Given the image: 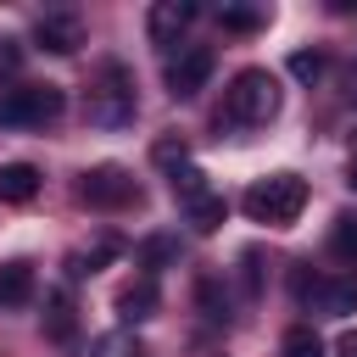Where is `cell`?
I'll return each mask as SVG.
<instances>
[{"label": "cell", "mask_w": 357, "mask_h": 357, "mask_svg": "<svg viewBox=\"0 0 357 357\" xmlns=\"http://www.w3.org/2000/svg\"><path fill=\"white\" fill-rule=\"evenodd\" d=\"M223 218H229V201H223L218 190H206V195H195V201L184 206V223H190L195 234H218Z\"/></svg>", "instance_id": "obj_15"}, {"label": "cell", "mask_w": 357, "mask_h": 357, "mask_svg": "<svg viewBox=\"0 0 357 357\" xmlns=\"http://www.w3.org/2000/svg\"><path fill=\"white\" fill-rule=\"evenodd\" d=\"M45 335L50 340H73L78 335V312H73V296L67 290H50L45 296Z\"/></svg>", "instance_id": "obj_16"}, {"label": "cell", "mask_w": 357, "mask_h": 357, "mask_svg": "<svg viewBox=\"0 0 357 357\" xmlns=\"http://www.w3.org/2000/svg\"><path fill=\"white\" fill-rule=\"evenodd\" d=\"M134 262L156 279L162 268H178V234H145L139 245H134Z\"/></svg>", "instance_id": "obj_14"}, {"label": "cell", "mask_w": 357, "mask_h": 357, "mask_svg": "<svg viewBox=\"0 0 357 357\" xmlns=\"http://www.w3.org/2000/svg\"><path fill=\"white\" fill-rule=\"evenodd\" d=\"M151 162L173 173V167H184V162H190V145H184L178 134H167V139H156V145H151Z\"/></svg>", "instance_id": "obj_23"}, {"label": "cell", "mask_w": 357, "mask_h": 357, "mask_svg": "<svg viewBox=\"0 0 357 357\" xmlns=\"http://www.w3.org/2000/svg\"><path fill=\"white\" fill-rule=\"evenodd\" d=\"M33 39H39L45 50H56V56H73V50L84 45V17H78V11H45V17L33 22Z\"/></svg>", "instance_id": "obj_8"}, {"label": "cell", "mask_w": 357, "mask_h": 357, "mask_svg": "<svg viewBox=\"0 0 357 357\" xmlns=\"http://www.w3.org/2000/svg\"><path fill=\"white\" fill-rule=\"evenodd\" d=\"M167 178H173V195H178V206H190L195 195H206V190H212V184H206V173H201L195 162H184V167H173Z\"/></svg>", "instance_id": "obj_21"}, {"label": "cell", "mask_w": 357, "mask_h": 357, "mask_svg": "<svg viewBox=\"0 0 357 357\" xmlns=\"http://www.w3.org/2000/svg\"><path fill=\"white\" fill-rule=\"evenodd\" d=\"M78 201L95 206V212H123V206L139 201V178L117 162H95V167L78 173Z\"/></svg>", "instance_id": "obj_5"}, {"label": "cell", "mask_w": 357, "mask_h": 357, "mask_svg": "<svg viewBox=\"0 0 357 357\" xmlns=\"http://www.w3.org/2000/svg\"><path fill=\"white\" fill-rule=\"evenodd\" d=\"M95 357H151V346L134 335V329H106L95 340Z\"/></svg>", "instance_id": "obj_18"}, {"label": "cell", "mask_w": 357, "mask_h": 357, "mask_svg": "<svg viewBox=\"0 0 357 357\" xmlns=\"http://www.w3.org/2000/svg\"><path fill=\"white\" fill-rule=\"evenodd\" d=\"M33 301V262L11 257L0 262V307H28Z\"/></svg>", "instance_id": "obj_13"}, {"label": "cell", "mask_w": 357, "mask_h": 357, "mask_svg": "<svg viewBox=\"0 0 357 357\" xmlns=\"http://www.w3.org/2000/svg\"><path fill=\"white\" fill-rule=\"evenodd\" d=\"M329 257L346 262V268H357V212H340L329 223Z\"/></svg>", "instance_id": "obj_17"}, {"label": "cell", "mask_w": 357, "mask_h": 357, "mask_svg": "<svg viewBox=\"0 0 357 357\" xmlns=\"http://www.w3.org/2000/svg\"><path fill=\"white\" fill-rule=\"evenodd\" d=\"M240 206H245V218H251V223L284 229V223H296V218H301V206H307V178H296V173L251 178V184H245V195H240Z\"/></svg>", "instance_id": "obj_2"}, {"label": "cell", "mask_w": 357, "mask_h": 357, "mask_svg": "<svg viewBox=\"0 0 357 357\" xmlns=\"http://www.w3.org/2000/svg\"><path fill=\"white\" fill-rule=\"evenodd\" d=\"M290 73H296L301 84H312V78L324 73V56H318V50H296V56H290Z\"/></svg>", "instance_id": "obj_24"}, {"label": "cell", "mask_w": 357, "mask_h": 357, "mask_svg": "<svg viewBox=\"0 0 357 357\" xmlns=\"http://www.w3.org/2000/svg\"><path fill=\"white\" fill-rule=\"evenodd\" d=\"M17 67H22V45H17V39H0V78L17 73Z\"/></svg>", "instance_id": "obj_25"}, {"label": "cell", "mask_w": 357, "mask_h": 357, "mask_svg": "<svg viewBox=\"0 0 357 357\" xmlns=\"http://www.w3.org/2000/svg\"><path fill=\"white\" fill-rule=\"evenodd\" d=\"M195 17H201V6H190V0H156L145 11V33H151V45H178V33Z\"/></svg>", "instance_id": "obj_7"}, {"label": "cell", "mask_w": 357, "mask_h": 357, "mask_svg": "<svg viewBox=\"0 0 357 357\" xmlns=\"http://www.w3.org/2000/svg\"><path fill=\"white\" fill-rule=\"evenodd\" d=\"M117 318H123V329H134V324H145V318H156V307H162V290H156V279L151 273H139V279H128L123 290H117Z\"/></svg>", "instance_id": "obj_9"}, {"label": "cell", "mask_w": 357, "mask_h": 357, "mask_svg": "<svg viewBox=\"0 0 357 357\" xmlns=\"http://www.w3.org/2000/svg\"><path fill=\"white\" fill-rule=\"evenodd\" d=\"M307 307H318V312H329V318L357 312V273H318V290H312Z\"/></svg>", "instance_id": "obj_10"}, {"label": "cell", "mask_w": 357, "mask_h": 357, "mask_svg": "<svg viewBox=\"0 0 357 357\" xmlns=\"http://www.w3.org/2000/svg\"><path fill=\"white\" fill-rule=\"evenodd\" d=\"M112 257H123V240H117V234H100V240H89V245L67 251V273H73V279H84V273L106 268Z\"/></svg>", "instance_id": "obj_12"}, {"label": "cell", "mask_w": 357, "mask_h": 357, "mask_svg": "<svg viewBox=\"0 0 357 357\" xmlns=\"http://www.w3.org/2000/svg\"><path fill=\"white\" fill-rule=\"evenodd\" d=\"M39 167L33 162H0V201L6 206H28L33 195H39Z\"/></svg>", "instance_id": "obj_11"}, {"label": "cell", "mask_w": 357, "mask_h": 357, "mask_svg": "<svg viewBox=\"0 0 357 357\" xmlns=\"http://www.w3.org/2000/svg\"><path fill=\"white\" fill-rule=\"evenodd\" d=\"M84 112L95 128H123L134 123V73L123 61H100L95 78H89V95H84Z\"/></svg>", "instance_id": "obj_3"}, {"label": "cell", "mask_w": 357, "mask_h": 357, "mask_svg": "<svg viewBox=\"0 0 357 357\" xmlns=\"http://www.w3.org/2000/svg\"><path fill=\"white\" fill-rule=\"evenodd\" d=\"M212 67H218L212 45H178V56H167V95H173V100L201 95L206 78H212Z\"/></svg>", "instance_id": "obj_6"}, {"label": "cell", "mask_w": 357, "mask_h": 357, "mask_svg": "<svg viewBox=\"0 0 357 357\" xmlns=\"http://www.w3.org/2000/svg\"><path fill=\"white\" fill-rule=\"evenodd\" d=\"M346 178H351V190H357V139H351V162H346Z\"/></svg>", "instance_id": "obj_27"}, {"label": "cell", "mask_w": 357, "mask_h": 357, "mask_svg": "<svg viewBox=\"0 0 357 357\" xmlns=\"http://www.w3.org/2000/svg\"><path fill=\"white\" fill-rule=\"evenodd\" d=\"M67 112L61 84H11L0 89V128H45Z\"/></svg>", "instance_id": "obj_4"}, {"label": "cell", "mask_w": 357, "mask_h": 357, "mask_svg": "<svg viewBox=\"0 0 357 357\" xmlns=\"http://www.w3.org/2000/svg\"><path fill=\"white\" fill-rule=\"evenodd\" d=\"M218 22L229 33H257V28H268V6H218Z\"/></svg>", "instance_id": "obj_19"}, {"label": "cell", "mask_w": 357, "mask_h": 357, "mask_svg": "<svg viewBox=\"0 0 357 357\" xmlns=\"http://www.w3.org/2000/svg\"><path fill=\"white\" fill-rule=\"evenodd\" d=\"M279 357H324V340H318L307 324H296V329L279 340Z\"/></svg>", "instance_id": "obj_22"}, {"label": "cell", "mask_w": 357, "mask_h": 357, "mask_svg": "<svg viewBox=\"0 0 357 357\" xmlns=\"http://www.w3.org/2000/svg\"><path fill=\"white\" fill-rule=\"evenodd\" d=\"M335 357H357V329H346V335L335 340Z\"/></svg>", "instance_id": "obj_26"}, {"label": "cell", "mask_w": 357, "mask_h": 357, "mask_svg": "<svg viewBox=\"0 0 357 357\" xmlns=\"http://www.w3.org/2000/svg\"><path fill=\"white\" fill-rule=\"evenodd\" d=\"M195 301H201V312H206L212 324L229 318V296H223V279H218V273H201V279H195Z\"/></svg>", "instance_id": "obj_20"}, {"label": "cell", "mask_w": 357, "mask_h": 357, "mask_svg": "<svg viewBox=\"0 0 357 357\" xmlns=\"http://www.w3.org/2000/svg\"><path fill=\"white\" fill-rule=\"evenodd\" d=\"M279 78L268 73V67H240L234 78H229V89H223V112H229V123H240V128H262V123H273L279 117Z\"/></svg>", "instance_id": "obj_1"}]
</instances>
